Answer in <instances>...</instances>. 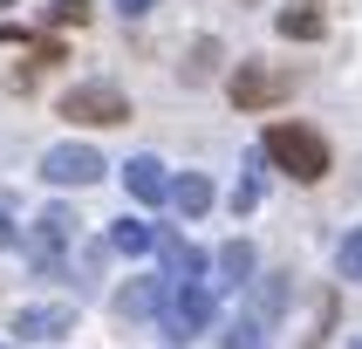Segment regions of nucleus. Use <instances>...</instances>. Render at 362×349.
I'll return each instance as SVG.
<instances>
[{
    "label": "nucleus",
    "mask_w": 362,
    "mask_h": 349,
    "mask_svg": "<svg viewBox=\"0 0 362 349\" xmlns=\"http://www.w3.org/2000/svg\"><path fill=\"white\" fill-rule=\"evenodd\" d=\"M260 151L281 164L287 178H301V185H315L328 171V144H322V130H308V123H267Z\"/></svg>",
    "instance_id": "nucleus-1"
},
{
    "label": "nucleus",
    "mask_w": 362,
    "mask_h": 349,
    "mask_svg": "<svg viewBox=\"0 0 362 349\" xmlns=\"http://www.w3.org/2000/svg\"><path fill=\"white\" fill-rule=\"evenodd\" d=\"M55 110L69 123H123V117H130V96H123L117 82H76Z\"/></svg>",
    "instance_id": "nucleus-2"
},
{
    "label": "nucleus",
    "mask_w": 362,
    "mask_h": 349,
    "mask_svg": "<svg viewBox=\"0 0 362 349\" xmlns=\"http://www.w3.org/2000/svg\"><path fill=\"white\" fill-rule=\"evenodd\" d=\"M287 96H294V76L287 69H267V62H240L233 69V103L240 110H274Z\"/></svg>",
    "instance_id": "nucleus-3"
},
{
    "label": "nucleus",
    "mask_w": 362,
    "mask_h": 349,
    "mask_svg": "<svg viewBox=\"0 0 362 349\" xmlns=\"http://www.w3.org/2000/svg\"><path fill=\"white\" fill-rule=\"evenodd\" d=\"M41 171H48V185H96L110 164H103V151H89V144H48Z\"/></svg>",
    "instance_id": "nucleus-4"
},
{
    "label": "nucleus",
    "mask_w": 362,
    "mask_h": 349,
    "mask_svg": "<svg viewBox=\"0 0 362 349\" xmlns=\"http://www.w3.org/2000/svg\"><path fill=\"white\" fill-rule=\"evenodd\" d=\"M164 322H171V336H199V328H212V287H205V281L171 287V302H164Z\"/></svg>",
    "instance_id": "nucleus-5"
},
{
    "label": "nucleus",
    "mask_w": 362,
    "mask_h": 349,
    "mask_svg": "<svg viewBox=\"0 0 362 349\" xmlns=\"http://www.w3.org/2000/svg\"><path fill=\"white\" fill-rule=\"evenodd\" d=\"M69 328H76V308H69V302H35V308L14 315L21 343H55V336H69Z\"/></svg>",
    "instance_id": "nucleus-6"
},
{
    "label": "nucleus",
    "mask_w": 362,
    "mask_h": 349,
    "mask_svg": "<svg viewBox=\"0 0 362 349\" xmlns=\"http://www.w3.org/2000/svg\"><path fill=\"white\" fill-rule=\"evenodd\" d=\"M158 261H164V281H171V287L205 281V267H212L199 246H192V240H178V233H158Z\"/></svg>",
    "instance_id": "nucleus-7"
},
{
    "label": "nucleus",
    "mask_w": 362,
    "mask_h": 349,
    "mask_svg": "<svg viewBox=\"0 0 362 349\" xmlns=\"http://www.w3.org/2000/svg\"><path fill=\"white\" fill-rule=\"evenodd\" d=\"M123 192H130L137 205H164V199H171V171H164V164L144 151V158L123 164Z\"/></svg>",
    "instance_id": "nucleus-8"
},
{
    "label": "nucleus",
    "mask_w": 362,
    "mask_h": 349,
    "mask_svg": "<svg viewBox=\"0 0 362 349\" xmlns=\"http://www.w3.org/2000/svg\"><path fill=\"white\" fill-rule=\"evenodd\" d=\"M69 205H48V212H41L35 219V240H28V253H35V267H55L62 261V246H69Z\"/></svg>",
    "instance_id": "nucleus-9"
},
{
    "label": "nucleus",
    "mask_w": 362,
    "mask_h": 349,
    "mask_svg": "<svg viewBox=\"0 0 362 349\" xmlns=\"http://www.w3.org/2000/svg\"><path fill=\"white\" fill-rule=\"evenodd\" d=\"M164 302H171V281H123L117 287V315H123V322L164 315Z\"/></svg>",
    "instance_id": "nucleus-10"
},
{
    "label": "nucleus",
    "mask_w": 362,
    "mask_h": 349,
    "mask_svg": "<svg viewBox=\"0 0 362 349\" xmlns=\"http://www.w3.org/2000/svg\"><path fill=\"white\" fill-rule=\"evenodd\" d=\"M274 28H281L287 41H322L328 35V14H322V7H308V0H294V7L274 14Z\"/></svg>",
    "instance_id": "nucleus-11"
},
{
    "label": "nucleus",
    "mask_w": 362,
    "mask_h": 349,
    "mask_svg": "<svg viewBox=\"0 0 362 349\" xmlns=\"http://www.w3.org/2000/svg\"><path fill=\"white\" fill-rule=\"evenodd\" d=\"M171 205H178L185 219H199L205 205H212V178H199V171H185V178H171Z\"/></svg>",
    "instance_id": "nucleus-12"
},
{
    "label": "nucleus",
    "mask_w": 362,
    "mask_h": 349,
    "mask_svg": "<svg viewBox=\"0 0 362 349\" xmlns=\"http://www.w3.org/2000/svg\"><path fill=\"white\" fill-rule=\"evenodd\" d=\"M110 246L137 261V253H151V246H158V226H144V219H117V226H110Z\"/></svg>",
    "instance_id": "nucleus-13"
},
{
    "label": "nucleus",
    "mask_w": 362,
    "mask_h": 349,
    "mask_svg": "<svg viewBox=\"0 0 362 349\" xmlns=\"http://www.w3.org/2000/svg\"><path fill=\"white\" fill-rule=\"evenodd\" d=\"M287 308V274H267V281H253V322H274Z\"/></svg>",
    "instance_id": "nucleus-14"
},
{
    "label": "nucleus",
    "mask_w": 362,
    "mask_h": 349,
    "mask_svg": "<svg viewBox=\"0 0 362 349\" xmlns=\"http://www.w3.org/2000/svg\"><path fill=\"white\" fill-rule=\"evenodd\" d=\"M219 281H233V287L253 281V246H246V240H226L219 246Z\"/></svg>",
    "instance_id": "nucleus-15"
},
{
    "label": "nucleus",
    "mask_w": 362,
    "mask_h": 349,
    "mask_svg": "<svg viewBox=\"0 0 362 349\" xmlns=\"http://www.w3.org/2000/svg\"><path fill=\"white\" fill-rule=\"evenodd\" d=\"M89 14H96V0H55L48 7V28H82Z\"/></svg>",
    "instance_id": "nucleus-16"
},
{
    "label": "nucleus",
    "mask_w": 362,
    "mask_h": 349,
    "mask_svg": "<svg viewBox=\"0 0 362 349\" xmlns=\"http://www.w3.org/2000/svg\"><path fill=\"white\" fill-rule=\"evenodd\" d=\"M219 349H260V322H253V315H240V322H226Z\"/></svg>",
    "instance_id": "nucleus-17"
},
{
    "label": "nucleus",
    "mask_w": 362,
    "mask_h": 349,
    "mask_svg": "<svg viewBox=\"0 0 362 349\" xmlns=\"http://www.w3.org/2000/svg\"><path fill=\"white\" fill-rule=\"evenodd\" d=\"M335 267H342V281H362V226L335 246Z\"/></svg>",
    "instance_id": "nucleus-18"
},
{
    "label": "nucleus",
    "mask_w": 362,
    "mask_h": 349,
    "mask_svg": "<svg viewBox=\"0 0 362 349\" xmlns=\"http://www.w3.org/2000/svg\"><path fill=\"white\" fill-rule=\"evenodd\" d=\"M219 62V41H192V62H185V82H205Z\"/></svg>",
    "instance_id": "nucleus-19"
},
{
    "label": "nucleus",
    "mask_w": 362,
    "mask_h": 349,
    "mask_svg": "<svg viewBox=\"0 0 362 349\" xmlns=\"http://www.w3.org/2000/svg\"><path fill=\"white\" fill-rule=\"evenodd\" d=\"M260 205V164H246V178L233 185V212H253Z\"/></svg>",
    "instance_id": "nucleus-20"
},
{
    "label": "nucleus",
    "mask_w": 362,
    "mask_h": 349,
    "mask_svg": "<svg viewBox=\"0 0 362 349\" xmlns=\"http://www.w3.org/2000/svg\"><path fill=\"white\" fill-rule=\"evenodd\" d=\"M117 14H123V21H137V14H151V0H117Z\"/></svg>",
    "instance_id": "nucleus-21"
},
{
    "label": "nucleus",
    "mask_w": 362,
    "mask_h": 349,
    "mask_svg": "<svg viewBox=\"0 0 362 349\" xmlns=\"http://www.w3.org/2000/svg\"><path fill=\"white\" fill-rule=\"evenodd\" d=\"M14 240H21V226L7 219V205H0V246H14Z\"/></svg>",
    "instance_id": "nucleus-22"
},
{
    "label": "nucleus",
    "mask_w": 362,
    "mask_h": 349,
    "mask_svg": "<svg viewBox=\"0 0 362 349\" xmlns=\"http://www.w3.org/2000/svg\"><path fill=\"white\" fill-rule=\"evenodd\" d=\"M349 349H362V336H356V343H349Z\"/></svg>",
    "instance_id": "nucleus-23"
}]
</instances>
